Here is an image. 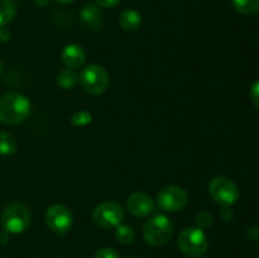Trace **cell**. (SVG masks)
Instances as JSON below:
<instances>
[{"instance_id": "obj_1", "label": "cell", "mask_w": 259, "mask_h": 258, "mask_svg": "<svg viewBox=\"0 0 259 258\" xmlns=\"http://www.w3.org/2000/svg\"><path fill=\"white\" fill-rule=\"evenodd\" d=\"M30 113V101L17 93L5 94L0 98V123L17 125L23 123Z\"/></svg>"}, {"instance_id": "obj_2", "label": "cell", "mask_w": 259, "mask_h": 258, "mask_svg": "<svg viewBox=\"0 0 259 258\" xmlns=\"http://www.w3.org/2000/svg\"><path fill=\"white\" fill-rule=\"evenodd\" d=\"M174 224L166 215H156L144 224L143 238L152 247H162L171 240Z\"/></svg>"}, {"instance_id": "obj_3", "label": "cell", "mask_w": 259, "mask_h": 258, "mask_svg": "<svg viewBox=\"0 0 259 258\" xmlns=\"http://www.w3.org/2000/svg\"><path fill=\"white\" fill-rule=\"evenodd\" d=\"M180 250L191 258H200L209 249V240L201 228H185L177 240Z\"/></svg>"}, {"instance_id": "obj_4", "label": "cell", "mask_w": 259, "mask_h": 258, "mask_svg": "<svg viewBox=\"0 0 259 258\" xmlns=\"http://www.w3.org/2000/svg\"><path fill=\"white\" fill-rule=\"evenodd\" d=\"M30 224V211L22 202H12L2 214V225L9 234L25 232Z\"/></svg>"}, {"instance_id": "obj_5", "label": "cell", "mask_w": 259, "mask_h": 258, "mask_svg": "<svg viewBox=\"0 0 259 258\" xmlns=\"http://www.w3.org/2000/svg\"><path fill=\"white\" fill-rule=\"evenodd\" d=\"M78 80L89 94L100 95L109 86V73L103 66L89 65L81 70Z\"/></svg>"}, {"instance_id": "obj_6", "label": "cell", "mask_w": 259, "mask_h": 258, "mask_svg": "<svg viewBox=\"0 0 259 258\" xmlns=\"http://www.w3.org/2000/svg\"><path fill=\"white\" fill-rule=\"evenodd\" d=\"M209 194L222 206L235 204L239 197V189L234 181L224 176L215 177L209 184Z\"/></svg>"}, {"instance_id": "obj_7", "label": "cell", "mask_w": 259, "mask_h": 258, "mask_svg": "<svg viewBox=\"0 0 259 258\" xmlns=\"http://www.w3.org/2000/svg\"><path fill=\"white\" fill-rule=\"evenodd\" d=\"M93 220L104 229L116 228L124 220V210L118 202L104 201L94 209Z\"/></svg>"}, {"instance_id": "obj_8", "label": "cell", "mask_w": 259, "mask_h": 258, "mask_svg": "<svg viewBox=\"0 0 259 258\" xmlns=\"http://www.w3.org/2000/svg\"><path fill=\"white\" fill-rule=\"evenodd\" d=\"M46 224L55 234L63 235L71 229L73 223L72 212L65 205H51L45 215Z\"/></svg>"}, {"instance_id": "obj_9", "label": "cell", "mask_w": 259, "mask_h": 258, "mask_svg": "<svg viewBox=\"0 0 259 258\" xmlns=\"http://www.w3.org/2000/svg\"><path fill=\"white\" fill-rule=\"evenodd\" d=\"M187 200H189V195H187L186 190L184 187L175 186V185L163 187L157 195L158 206L163 211L168 212H175L184 209L185 205L187 204Z\"/></svg>"}, {"instance_id": "obj_10", "label": "cell", "mask_w": 259, "mask_h": 258, "mask_svg": "<svg viewBox=\"0 0 259 258\" xmlns=\"http://www.w3.org/2000/svg\"><path fill=\"white\" fill-rule=\"evenodd\" d=\"M126 207L134 217H148L154 211V202L149 195L144 192H134L126 200Z\"/></svg>"}, {"instance_id": "obj_11", "label": "cell", "mask_w": 259, "mask_h": 258, "mask_svg": "<svg viewBox=\"0 0 259 258\" xmlns=\"http://www.w3.org/2000/svg\"><path fill=\"white\" fill-rule=\"evenodd\" d=\"M86 55L85 51L81 46L75 45H67L62 51V61L65 63V66L67 68H71V70H77V68H81L85 63Z\"/></svg>"}, {"instance_id": "obj_12", "label": "cell", "mask_w": 259, "mask_h": 258, "mask_svg": "<svg viewBox=\"0 0 259 258\" xmlns=\"http://www.w3.org/2000/svg\"><path fill=\"white\" fill-rule=\"evenodd\" d=\"M81 22L86 25L88 28L94 30L100 29L103 25L104 15L101 12L100 7L96 3H91V4L85 5L80 12Z\"/></svg>"}, {"instance_id": "obj_13", "label": "cell", "mask_w": 259, "mask_h": 258, "mask_svg": "<svg viewBox=\"0 0 259 258\" xmlns=\"http://www.w3.org/2000/svg\"><path fill=\"white\" fill-rule=\"evenodd\" d=\"M119 24L124 30H133L138 29L139 25L142 24V15L141 13L134 9H126L119 17Z\"/></svg>"}, {"instance_id": "obj_14", "label": "cell", "mask_w": 259, "mask_h": 258, "mask_svg": "<svg viewBox=\"0 0 259 258\" xmlns=\"http://www.w3.org/2000/svg\"><path fill=\"white\" fill-rule=\"evenodd\" d=\"M17 7L12 0H0V27L9 24L15 17Z\"/></svg>"}, {"instance_id": "obj_15", "label": "cell", "mask_w": 259, "mask_h": 258, "mask_svg": "<svg viewBox=\"0 0 259 258\" xmlns=\"http://www.w3.org/2000/svg\"><path fill=\"white\" fill-rule=\"evenodd\" d=\"M17 141L10 133L0 131V154L2 156H12L17 151Z\"/></svg>"}, {"instance_id": "obj_16", "label": "cell", "mask_w": 259, "mask_h": 258, "mask_svg": "<svg viewBox=\"0 0 259 258\" xmlns=\"http://www.w3.org/2000/svg\"><path fill=\"white\" fill-rule=\"evenodd\" d=\"M78 76L71 68H62L57 75V83L65 90L72 89L77 83Z\"/></svg>"}, {"instance_id": "obj_17", "label": "cell", "mask_w": 259, "mask_h": 258, "mask_svg": "<svg viewBox=\"0 0 259 258\" xmlns=\"http://www.w3.org/2000/svg\"><path fill=\"white\" fill-rule=\"evenodd\" d=\"M233 7L242 14H254L259 12V0H233Z\"/></svg>"}, {"instance_id": "obj_18", "label": "cell", "mask_w": 259, "mask_h": 258, "mask_svg": "<svg viewBox=\"0 0 259 258\" xmlns=\"http://www.w3.org/2000/svg\"><path fill=\"white\" fill-rule=\"evenodd\" d=\"M134 230L133 228L129 227V225H118L115 230V238L119 243L121 244L126 245V244H131L132 242L134 240Z\"/></svg>"}, {"instance_id": "obj_19", "label": "cell", "mask_w": 259, "mask_h": 258, "mask_svg": "<svg viewBox=\"0 0 259 258\" xmlns=\"http://www.w3.org/2000/svg\"><path fill=\"white\" fill-rule=\"evenodd\" d=\"M91 120H93V115L86 110H80L71 116V124L75 126H85L90 124Z\"/></svg>"}, {"instance_id": "obj_20", "label": "cell", "mask_w": 259, "mask_h": 258, "mask_svg": "<svg viewBox=\"0 0 259 258\" xmlns=\"http://www.w3.org/2000/svg\"><path fill=\"white\" fill-rule=\"evenodd\" d=\"M212 223V217L209 211L206 210H201V211L197 212L196 215V224L199 225V228H207L210 227Z\"/></svg>"}, {"instance_id": "obj_21", "label": "cell", "mask_w": 259, "mask_h": 258, "mask_svg": "<svg viewBox=\"0 0 259 258\" xmlns=\"http://www.w3.org/2000/svg\"><path fill=\"white\" fill-rule=\"evenodd\" d=\"M95 258H120V254L113 248L104 247L96 250Z\"/></svg>"}, {"instance_id": "obj_22", "label": "cell", "mask_w": 259, "mask_h": 258, "mask_svg": "<svg viewBox=\"0 0 259 258\" xmlns=\"http://www.w3.org/2000/svg\"><path fill=\"white\" fill-rule=\"evenodd\" d=\"M249 96L253 105L257 106L259 109V81H255V82L252 85V88H250V91H249Z\"/></svg>"}, {"instance_id": "obj_23", "label": "cell", "mask_w": 259, "mask_h": 258, "mask_svg": "<svg viewBox=\"0 0 259 258\" xmlns=\"http://www.w3.org/2000/svg\"><path fill=\"white\" fill-rule=\"evenodd\" d=\"M120 3V0H96V4L100 8H106V9H110V8L116 7V5Z\"/></svg>"}, {"instance_id": "obj_24", "label": "cell", "mask_w": 259, "mask_h": 258, "mask_svg": "<svg viewBox=\"0 0 259 258\" xmlns=\"http://www.w3.org/2000/svg\"><path fill=\"white\" fill-rule=\"evenodd\" d=\"M12 37V32L7 27H0V42H8Z\"/></svg>"}, {"instance_id": "obj_25", "label": "cell", "mask_w": 259, "mask_h": 258, "mask_svg": "<svg viewBox=\"0 0 259 258\" xmlns=\"http://www.w3.org/2000/svg\"><path fill=\"white\" fill-rule=\"evenodd\" d=\"M248 237L252 240H259V228L250 227L249 229H248Z\"/></svg>"}, {"instance_id": "obj_26", "label": "cell", "mask_w": 259, "mask_h": 258, "mask_svg": "<svg viewBox=\"0 0 259 258\" xmlns=\"http://www.w3.org/2000/svg\"><path fill=\"white\" fill-rule=\"evenodd\" d=\"M222 218H223V220H225V222H229V220L232 219L233 212H232V210L229 209V206H224V210H223V212H222Z\"/></svg>"}, {"instance_id": "obj_27", "label": "cell", "mask_w": 259, "mask_h": 258, "mask_svg": "<svg viewBox=\"0 0 259 258\" xmlns=\"http://www.w3.org/2000/svg\"><path fill=\"white\" fill-rule=\"evenodd\" d=\"M8 240H9V233L3 232L0 233V244H7Z\"/></svg>"}, {"instance_id": "obj_28", "label": "cell", "mask_w": 259, "mask_h": 258, "mask_svg": "<svg viewBox=\"0 0 259 258\" xmlns=\"http://www.w3.org/2000/svg\"><path fill=\"white\" fill-rule=\"evenodd\" d=\"M55 2L58 3V4H68V3H72L75 0H55Z\"/></svg>"}, {"instance_id": "obj_29", "label": "cell", "mask_w": 259, "mask_h": 258, "mask_svg": "<svg viewBox=\"0 0 259 258\" xmlns=\"http://www.w3.org/2000/svg\"><path fill=\"white\" fill-rule=\"evenodd\" d=\"M2 70H3V66H2V61H0V75H2Z\"/></svg>"}]
</instances>
